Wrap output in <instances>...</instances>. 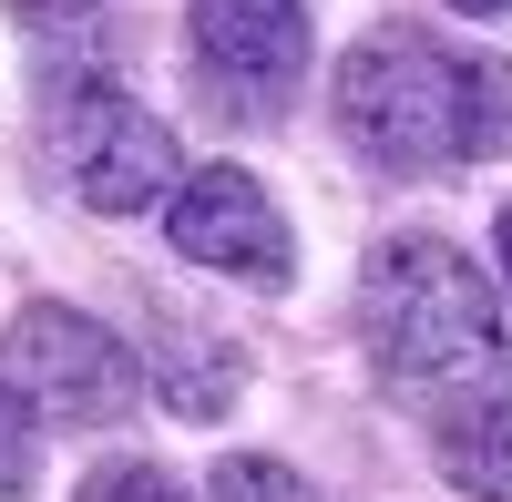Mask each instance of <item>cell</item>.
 <instances>
[{
    "label": "cell",
    "instance_id": "1",
    "mask_svg": "<svg viewBox=\"0 0 512 502\" xmlns=\"http://www.w3.org/2000/svg\"><path fill=\"white\" fill-rule=\"evenodd\" d=\"M338 134L379 175H451L512 154V62L451 52L431 31H369L338 62Z\"/></svg>",
    "mask_w": 512,
    "mask_h": 502
},
{
    "label": "cell",
    "instance_id": "2",
    "mask_svg": "<svg viewBox=\"0 0 512 502\" xmlns=\"http://www.w3.org/2000/svg\"><path fill=\"white\" fill-rule=\"evenodd\" d=\"M359 339L379 359V380H390L400 400H420L431 421L482 410V400H512L492 277L461 257L451 236H390L369 257V277H359Z\"/></svg>",
    "mask_w": 512,
    "mask_h": 502
},
{
    "label": "cell",
    "instance_id": "3",
    "mask_svg": "<svg viewBox=\"0 0 512 502\" xmlns=\"http://www.w3.org/2000/svg\"><path fill=\"white\" fill-rule=\"evenodd\" d=\"M41 134H52V164L72 175V195L93 216H144V205L175 195V134L164 113H144L113 72H82V82H41Z\"/></svg>",
    "mask_w": 512,
    "mask_h": 502
},
{
    "label": "cell",
    "instance_id": "4",
    "mask_svg": "<svg viewBox=\"0 0 512 502\" xmlns=\"http://www.w3.org/2000/svg\"><path fill=\"white\" fill-rule=\"evenodd\" d=\"M0 380H11L21 410H41V421H62V431H103V421H123V410L144 400L134 349H123L103 318L62 308V298H31L11 318V339H0Z\"/></svg>",
    "mask_w": 512,
    "mask_h": 502
},
{
    "label": "cell",
    "instance_id": "5",
    "mask_svg": "<svg viewBox=\"0 0 512 502\" xmlns=\"http://www.w3.org/2000/svg\"><path fill=\"white\" fill-rule=\"evenodd\" d=\"M195 82L246 123H277L287 93L308 82V11L297 0H195Z\"/></svg>",
    "mask_w": 512,
    "mask_h": 502
},
{
    "label": "cell",
    "instance_id": "6",
    "mask_svg": "<svg viewBox=\"0 0 512 502\" xmlns=\"http://www.w3.org/2000/svg\"><path fill=\"white\" fill-rule=\"evenodd\" d=\"M164 236H175L185 267H216V277H246V287H287V267H297V236L277 216V195L256 185L246 164L175 175V195H164Z\"/></svg>",
    "mask_w": 512,
    "mask_h": 502
},
{
    "label": "cell",
    "instance_id": "7",
    "mask_svg": "<svg viewBox=\"0 0 512 502\" xmlns=\"http://www.w3.org/2000/svg\"><path fill=\"white\" fill-rule=\"evenodd\" d=\"M154 390L185 410V421H216V410L236 400V349L216 339V328H195L175 308H154Z\"/></svg>",
    "mask_w": 512,
    "mask_h": 502
},
{
    "label": "cell",
    "instance_id": "8",
    "mask_svg": "<svg viewBox=\"0 0 512 502\" xmlns=\"http://www.w3.org/2000/svg\"><path fill=\"white\" fill-rule=\"evenodd\" d=\"M431 451H441V472H451L461 502H512V400L431 421Z\"/></svg>",
    "mask_w": 512,
    "mask_h": 502
},
{
    "label": "cell",
    "instance_id": "9",
    "mask_svg": "<svg viewBox=\"0 0 512 502\" xmlns=\"http://www.w3.org/2000/svg\"><path fill=\"white\" fill-rule=\"evenodd\" d=\"M11 31H21V52L41 62V82L113 72V31H103V11H82V0H21Z\"/></svg>",
    "mask_w": 512,
    "mask_h": 502
},
{
    "label": "cell",
    "instance_id": "10",
    "mask_svg": "<svg viewBox=\"0 0 512 502\" xmlns=\"http://www.w3.org/2000/svg\"><path fill=\"white\" fill-rule=\"evenodd\" d=\"M216 502H318V492H308V472L267 462V451H226L216 462Z\"/></svg>",
    "mask_w": 512,
    "mask_h": 502
},
{
    "label": "cell",
    "instance_id": "11",
    "mask_svg": "<svg viewBox=\"0 0 512 502\" xmlns=\"http://www.w3.org/2000/svg\"><path fill=\"white\" fill-rule=\"evenodd\" d=\"M41 472V451H31V410L11 400V380H0V502H21Z\"/></svg>",
    "mask_w": 512,
    "mask_h": 502
},
{
    "label": "cell",
    "instance_id": "12",
    "mask_svg": "<svg viewBox=\"0 0 512 502\" xmlns=\"http://www.w3.org/2000/svg\"><path fill=\"white\" fill-rule=\"evenodd\" d=\"M82 502H195V492L175 472H154V462H113V472L82 482Z\"/></svg>",
    "mask_w": 512,
    "mask_h": 502
},
{
    "label": "cell",
    "instance_id": "13",
    "mask_svg": "<svg viewBox=\"0 0 512 502\" xmlns=\"http://www.w3.org/2000/svg\"><path fill=\"white\" fill-rule=\"evenodd\" d=\"M492 246H502V287H512V205H502V226H492Z\"/></svg>",
    "mask_w": 512,
    "mask_h": 502
},
{
    "label": "cell",
    "instance_id": "14",
    "mask_svg": "<svg viewBox=\"0 0 512 502\" xmlns=\"http://www.w3.org/2000/svg\"><path fill=\"white\" fill-rule=\"evenodd\" d=\"M451 11H482V21H492V11H512V0H451Z\"/></svg>",
    "mask_w": 512,
    "mask_h": 502
}]
</instances>
